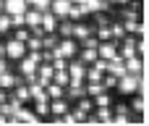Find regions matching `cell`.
Wrapping results in <instances>:
<instances>
[{"label": "cell", "mask_w": 149, "mask_h": 126, "mask_svg": "<svg viewBox=\"0 0 149 126\" xmlns=\"http://www.w3.org/2000/svg\"><path fill=\"white\" fill-rule=\"evenodd\" d=\"M24 45H26V50H42V37H34V34H29V39H26Z\"/></svg>", "instance_id": "obj_24"}, {"label": "cell", "mask_w": 149, "mask_h": 126, "mask_svg": "<svg viewBox=\"0 0 149 126\" xmlns=\"http://www.w3.org/2000/svg\"><path fill=\"white\" fill-rule=\"evenodd\" d=\"M10 32V16L0 11V34H8Z\"/></svg>", "instance_id": "obj_27"}, {"label": "cell", "mask_w": 149, "mask_h": 126, "mask_svg": "<svg viewBox=\"0 0 149 126\" xmlns=\"http://www.w3.org/2000/svg\"><path fill=\"white\" fill-rule=\"evenodd\" d=\"M34 113L42 118V116H47L50 113V100L45 97V100H34Z\"/></svg>", "instance_id": "obj_23"}, {"label": "cell", "mask_w": 149, "mask_h": 126, "mask_svg": "<svg viewBox=\"0 0 149 126\" xmlns=\"http://www.w3.org/2000/svg\"><path fill=\"white\" fill-rule=\"evenodd\" d=\"M55 32H60V37H73V21H71V18L58 21V29H55Z\"/></svg>", "instance_id": "obj_16"}, {"label": "cell", "mask_w": 149, "mask_h": 126, "mask_svg": "<svg viewBox=\"0 0 149 126\" xmlns=\"http://www.w3.org/2000/svg\"><path fill=\"white\" fill-rule=\"evenodd\" d=\"M94 26H86V24H76L73 21V39H84L86 34H92Z\"/></svg>", "instance_id": "obj_17"}, {"label": "cell", "mask_w": 149, "mask_h": 126, "mask_svg": "<svg viewBox=\"0 0 149 126\" xmlns=\"http://www.w3.org/2000/svg\"><path fill=\"white\" fill-rule=\"evenodd\" d=\"M50 11H52L58 18H65L68 11H71V0H50Z\"/></svg>", "instance_id": "obj_7"}, {"label": "cell", "mask_w": 149, "mask_h": 126, "mask_svg": "<svg viewBox=\"0 0 149 126\" xmlns=\"http://www.w3.org/2000/svg\"><path fill=\"white\" fill-rule=\"evenodd\" d=\"M24 53H26V45H24L21 39L10 37V39L5 42V61H21Z\"/></svg>", "instance_id": "obj_2"}, {"label": "cell", "mask_w": 149, "mask_h": 126, "mask_svg": "<svg viewBox=\"0 0 149 126\" xmlns=\"http://www.w3.org/2000/svg\"><path fill=\"white\" fill-rule=\"evenodd\" d=\"M13 97L21 100V103H26V100H29V84H26V82H18V84L13 87Z\"/></svg>", "instance_id": "obj_15"}, {"label": "cell", "mask_w": 149, "mask_h": 126, "mask_svg": "<svg viewBox=\"0 0 149 126\" xmlns=\"http://www.w3.org/2000/svg\"><path fill=\"white\" fill-rule=\"evenodd\" d=\"M13 37H16V39H21V42H26V39H29V26H16Z\"/></svg>", "instance_id": "obj_29"}, {"label": "cell", "mask_w": 149, "mask_h": 126, "mask_svg": "<svg viewBox=\"0 0 149 126\" xmlns=\"http://www.w3.org/2000/svg\"><path fill=\"white\" fill-rule=\"evenodd\" d=\"M115 3H131V0H115Z\"/></svg>", "instance_id": "obj_35"}, {"label": "cell", "mask_w": 149, "mask_h": 126, "mask_svg": "<svg viewBox=\"0 0 149 126\" xmlns=\"http://www.w3.org/2000/svg\"><path fill=\"white\" fill-rule=\"evenodd\" d=\"M100 92H105V84H102V82H89V84H86V95L94 97V95H100Z\"/></svg>", "instance_id": "obj_25"}, {"label": "cell", "mask_w": 149, "mask_h": 126, "mask_svg": "<svg viewBox=\"0 0 149 126\" xmlns=\"http://www.w3.org/2000/svg\"><path fill=\"white\" fill-rule=\"evenodd\" d=\"M92 105H94V103H92V100H89L86 95H84V97H79V111H84V113H89V111H92Z\"/></svg>", "instance_id": "obj_30"}, {"label": "cell", "mask_w": 149, "mask_h": 126, "mask_svg": "<svg viewBox=\"0 0 149 126\" xmlns=\"http://www.w3.org/2000/svg\"><path fill=\"white\" fill-rule=\"evenodd\" d=\"M45 95H47L50 100L63 97V95H65V87H60V84H55V82H47V84H45Z\"/></svg>", "instance_id": "obj_13"}, {"label": "cell", "mask_w": 149, "mask_h": 126, "mask_svg": "<svg viewBox=\"0 0 149 126\" xmlns=\"http://www.w3.org/2000/svg\"><path fill=\"white\" fill-rule=\"evenodd\" d=\"M50 82H55V84H60V87H68L71 76H68V71L63 68V71H52V79H50Z\"/></svg>", "instance_id": "obj_21"}, {"label": "cell", "mask_w": 149, "mask_h": 126, "mask_svg": "<svg viewBox=\"0 0 149 126\" xmlns=\"http://www.w3.org/2000/svg\"><path fill=\"white\" fill-rule=\"evenodd\" d=\"M65 71H68V76H71V82H84V71H86V66H84L79 58H71L68 66H65ZM71 82H68V84H71Z\"/></svg>", "instance_id": "obj_3"}, {"label": "cell", "mask_w": 149, "mask_h": 126, "mask_svg": "<svg viewBox=\"0 0 149 126\" xmlns=\"http://www.w3.org/2000/svg\"><path fill=\"white\" fill-rule=\"evenodd\" d=\"M37 66H39V50H29V53H24V58L18 61L21 76H34V74H37Z\"/></svg>", "instance_id": "obj_1"}, {"label": "cell", "mask_w": 149, "mask_h": 126, "mask_svg": "<svg viewBox=\"0 0 149 126\" xmlns=\"http://www.w3.org/2000/svg\"><path fill=\"white\" fill-rule=\"evenodd\" d=\"M13 116L18 118V124H39V116H37V113H31V111H29V108H24V105H21Z\"/></svg>", "instance_id": "obj_9"}, {"label": "cell", "mask_w": 149, "mask_h": 126, "mask_svg": "<svg viewBox=\"0 0 149 126\" xmlns=\"http://www.w3.org/2000/svg\"><path fill=\"white\" fill-rule=\"evenodd\" d=\"M39 21H42V11H37V8H26L24 11V26H39Z\"/></svg>", "instance_id": "obj_8"}, {"label": "cell", "mask_w": 149, "mask_h": 126, "mask_svg": "<svg viewBox=\"0 0 149 126\" xmlns=\"http://www.w3.org/2000/svg\"><path fill=\"white\" fill-rule=\"evenodd\" d=\"M0 58H5V42H0Z\"/></svg>", "instance_id": "obj_33"}, {"label": "cell", "mask_w": 149, "mask_h": 126, "mask_svg": "<svg viewBox=\"0 0 149 126\" xmlns=\"http://www.w3.org/2000/svg\"><path fill=\"white\" fill-rule=\"evenodd\" d=\"M113 100H110V95L107 92H100V95H94V105L97 108H105V105H110Z\"/></svg>", "instance_id": "obj_26"}, {"label": "cell", "mask_w": 149, "mask_h": 126, "mask_svg": "<svg viewBox=\"0 0 149 126\" xmlns=\"http://www.w3.org/2000/svg\"><path fill=\"white\" fill-rule=\"evenodd\" d=\"M71 3H73V5H84L86 0H71Z\"/></svg>", "instance_id": "obj_34"}, {"label": "cell", "mask_w": 149, "mask_h": 126, "mask_svg": "<svg viewBox=\"0 0 149 126\" xmlns=\"http://www.w3.org/2000/svg\"><path fill=\"white\" fill-rule=\"evenodd\" d=\"M5 68H8V61H5V58H0V74H3Z\"/></svg>", "instance_id": "obj_32"}, {"label": "cell", "mask_w": 149, "mask_h": 126, "mask_svg": "<svg viewBox=\"0 0 149 126\" xmlns=\"http://www.w3.org/2000/svg\"><path fill=\"white\" fill-rule=\"evenodd\" d=\"M105 71H107V74H113V76H123V74H126V63H123V58H120V55L115 53V55H113V58L107 61Z\"/></svg>", "instance_id": "obj_4"}, {"label": "cell", "mask_w": 149, "mask_h": 126, "mask_svg": "<svg viewBox=\"0 0 149 126\" xmlns=\"http://www.w3.org/2000/svg\"><path fill=\"white\" fill-rule=\"evenodd\" d=\"M131 111H134V113H144V111H147V97H144V92L131 100Z\"/></svg>", "instance_id": "obj_22"}, {"label": "cell", "mask_w": 149, "mask_h": 126, "mask_svg": "<svg viewBox=\"0 0 149 126\" xmlns=\"http://www.w3.org/2000/svg\"><path fill=\"white\" fill-rule=\"evenodd\" d=\"M102 84H105V89H113V87L118 84V76H113V74H107V76H102Z\"/></svg>", "instance_id": "obj_31"}, {"label": "cell", "mask_w": 149, "mask_h": 126, "mask_svg": "<svg viewBox=\"0 0 149 126\" xmlns=\"http://www.w3.org/2000/svg\"><path fill=\"white\" fill-rule=\"evenodd\" d=\"M0 11H3V0H0Z\"/></svg>", "instance_id": "obj_36"}, {"label": "cell", "mask_w": 149, "mask_h": 126, "mask_svg": "<svg viewBox=\"0 0 149 126\" xmlns=\"http://www.w3.org/2000/svg\"><path fill=\"white\" fill-rule=\"evenodd\" d=\"M68 108H71V105H68L63 97H55V100H50V116H63Z\"/></svg>", "instance_id": "obj_12"}, {"label": "cell", "mask_w": 149, "mask_h": 126, "mask_svg": "<svg viewBox=\"0 0 149 126\" xmlns=\"http://www.w3.org/2000/svg\"><path fill=\"white\" fill-rule=\"evenodd\" d=\"M68 95L76 97V100L84 97V95H86V84H84V82H71V84H68Z\"/></svg>", "instance_id": "obj_14"}, {"label": "cell", "mask_w": 149, "mask_h": 126, "mask_svg": "<svg viewBox=\"0 0 149 126\" xmlns=\"http://www.w3.org/2000/svg\"><path fill=\"white\" fill-rule=\"evenodd\" d=\"M58 21H60V18H58L52 11H42V21H39V26H42L45 32H55V29H58Z\"/></svg>", "instance_id": "obj_6"}, {"label": "cell", "mask_w": 149, "mask_h": 126, "mask_svg": "<svg viewBox=\"0 0 149 126\" xmlns=\"http://www.w3.org/2000/svg\"><path fill=\"white\" fill-rule=\"evenodd\" d=\"M123 63H126V71H128V74H141V68H144V58H141V55H131V58H126Z\"/></svg>", "instance_id": "obj_11"}, {"label": "cell", "mask_w": 149, "mask_h": 126, "mask_svg": "<svg viewBox=\"0 0 149 126\" xmlns=\"http://www.w3.org/2000/svg\"><path fill=\"white\" fill-rule=\"evenodd\" d=\"M29 8L26 0H3V11L5 13H24Z\"/></svg>", "instance_id": "obj_10"}, {"label": "cell", "mask_w": 149, "mask_h": 126, "mask_svg": "<svg viewBox=\"0 0 149 126\" xmlns=\"http://www.w3.org/2000/svg\"><path fill=\"white\" fill-rule=\"evenodd\" d=\"M18 82H24V76H16V74H10L8 68L0 74V89H8V92H10V89H13Z\"/></svg>", "instance_id": "obj_5"}, {"label": "cell", "mask_w": 149, "mask_h": 126, "mask_svg": "<svg viewBox=\"0 0 149 126\" xmlns=\"http://www.w3.org/2000/svg\"><path fill=\"white\" fill-rule=\"evenodd\" d=\"M126 37V29H123V24L120 21H110V39H123Z\"/></svg>", "instance_id": "obj_18"}, {"label": "cell", "mask_w": 149, "mask_h": 126, "mask_svg": "<svg viewBox=\"0 0 149 126\" xmlns=\"http://www.w3.org/2000/svg\"><path fill=\"white\" fill-rule=\"evenodd\" d=\"M76 58H79L84 66H86V63H94V58H97V50H94V47H84V50H81V55H76Z\"/></svg>", "instance_id": "obj_20"}, {"label": "cell", "mask_w": 149, "mask_h": 126, "mask_svg": "<svg viewBox=\"0 0 149 126\" xmlns=\"http://www.w3.org/2000/svg\"><path fill=\"white\" fill-rule=\"evenodd\" d=\"M94 118H97L100 124H110V121H113V111H110V105H105V108H97Z\"/></svg>", "instance_id": "obj_19"}, {"label": "cell", "mask_w": 149, "mask_h": 126, "mask_svg": "<svg viewBox=\"0 0 149 126\" xmlns=\"http://www.w3.org/2000/svg\"><path fill=\"white\" fill-rule=\"evenodd\" d=\"M94 21H97V26H110V16L105 11H97L94 13Z\"/></svg>", "instance_id": "obj_28"}]
</instances>
